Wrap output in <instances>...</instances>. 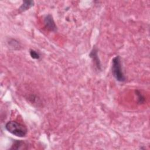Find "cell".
Returning a JSON list of instances; mask_svg holds the SVG:
<instances>
[{
  "mask_svg": "<svg viewBox=\"0 0 150 150\" xmlns=\"http://www.w3.org/2000/svg\"><path fill=\"white\" fill-rule=\"evenodd\" d=\"M5 128L11 134L20 138L25 137L28 133V129L25 125L15 121L7 122Z\"/></svg>",
  "mask_w": 150,
  "mask_h": 150,
  "instance_id": "1",
  "label": "cell"
},
{
  "mask_svg": "<svg viewBox=\"0 0 150 150\" xmlns=\"http://www.w3.org/2000/svg\"><path fill=\"white\" fill-rule=\"evenodd\" d=\"M112 74L115 79L119 82H124L126 78L122 70L121 58L120 56H115L112 60Z\"/></svg>",
  "mask_w": 150,
  "mask_h": 150,
  "instance_id": "2",
  "label": "cell"
},
{
  "mask_svg": "<svg viewBox=\"0 0 150 150\" xmlns=\"http://www.w3.org/2000/svg\"><path fill=\"white\" fill-rule=\"evenodd\" d=\"M89 56L93 60L95 69L98 71H101L102 66L98 54V49L96 46H93L89 54Z\"/></svg>",
  "mask_w": 150,
  "mask_h": 150,
  "instance_id": "3",
  "label": "cell"
},
{
  "mask_svg": "<svg viewBox=\"0 0 150 150\" xmlns=\"http://www.w3.org/2000/svg\"><path fill=\"white\" fill-rule=\"evenodd\" d=\"M44 25L45 28L48 30L54 32L57 31V26L55 24L52 15H51L50 14L46 15L44 18Z\"/></svg>",
  "mask_w": 150,
  "mask_h": 150,
  "instance_id": "4",
  "label": "cell"
},
{
  "mask_svg": "<svg viewBox=\"0 0 150 150\" xmlns=\"http://www.w3.org/2000/svg\"><path fill=\"white\" fill-rule=\"evenodd\" d=\"M34 5V1H23L21 6L19 8V11L23 12L28 11Z\"/></svg>",
  "mask_w": 150,
  "mask_h": 150,
  "instance_id": "5",
  "label": "cell"
},
{
  "mask_svg": "<svg viewBox=\"0 0 150 150\" xmlns=\"http://www.w3.org/2000/svg\"><path fill=\"white\" fill-rule=\"evenodd\" d=\"M26 143L22 140H15L10 149H26Z\"/></svg>",
  "mask_w": 150,
  "mask_h": 150,
  "instance_id": "6",
  "label": "cell"
},
{
  "mask_svg": "<svg viewBox=\"0 0 150 150\" xmlns=\"http://www.w3.org/2000/svg\"><path fill=\"white\" fill-rule=\"evenodd\" d=\"M135 94L137 96V102L139 104H141L144 103L145 101V97L142 94V93H141V91L138 90H135Z\"/></svg>",
  "mask_w": 150,
  "mask_h": 150,
  "instance_id": "7",
  "label": "cell"
},
{
  "mask_svg": "<svg viewBox=\"0 0 150 150\" xmlns=\"http://www.w3.org/2000/svg\"><path fill=\"white\" fill-rule=\"evenodd\" d=\"M29 54L33 59L38 60L40 57V53L34 50V49H30L29 50Z\"/></svg>",
  "mask_w": 150,
  "mask_h": 150,
  "instance_id": "8",
  "label": "cell"
},
{
  "mask_svg": "<svg viewBox=\"0 0 150 150\" xmlns=\"http://www.w3.org/2000/svg\"><path fill=\"white\" fill-rule=\"evenodd\" d=\"M9 45H10L12 47H13L15 49V47H17V49H18L19 47H20V45L19 43V42L18 41H16V40L15 39H11L9 42H8Z\"/></svg>",
  "mask_w": 150,
  "mask_h": 150,
  "instance_id": "9",
  "label": "cell"
}]
</instances>
